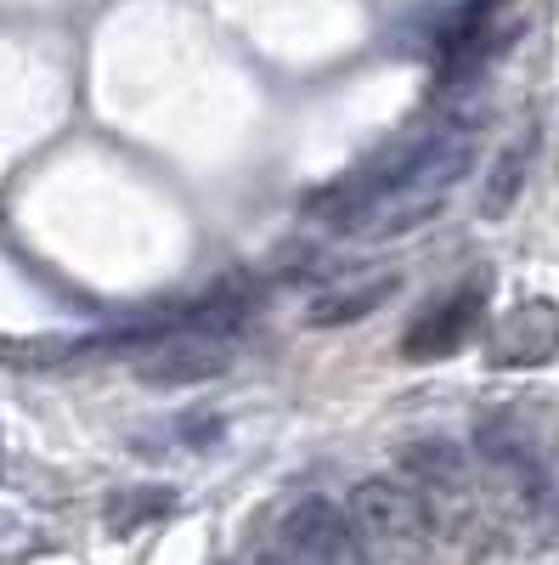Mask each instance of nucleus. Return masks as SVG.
Wrapping results in <instances>:
<instances>
[{"label":"nucleus","mask_w":559,"mask_h":565,"mask_svg":"<svg viewBox=\"0 0 559 565\" xmlns=\"http://www.w3.org/2000/svg\"><path fill=\"white\" fill-rule=\"evenodd\" d=\"M475 300H481V295L470 289V295H452L441 311H430V317L407 334V356H441V351H452L463 334H470V322H475Z\"/></svg>","instance_id":"obj_5"},{"label":"nucleus","mask_w":559,"mask_h":565,"mask_svg":"<svg viewBox=\"0 0 559 565\" xmlns=\"http://www.w3.org/2000/svg\"><path fill=\"white\" fill-rule=\"evenodd\" d=\"M401 289V277L379 271V277H367V282H345V289H329L316 306H311V322L316 328H340V322H356L367 311H379L390 295Z\"/></svg>","instance_id":"obj_4"},{"label":"nucleus","mask_w":559,"mask_h":565,"mask_svg":"<svg viewBox=\"0 0 559 565\" xmlns=\"http://www.w3.org/2000/svg\"><path fill=\"white\" fill-rule=\"evenodd\" d=\"M266 554H277V559H345V554H356V526L329 498H305L294 514H283L277 543Z\"/></svg>","instance_id":"obj_1"},{"label":"nucleus","mask_w":559,"mask_h":565,"mask_svg":"<svg viewBox=\"0 0 559 565\" xmlns=\"http://www.w3.org/2000/svg\"><path fill=\"white\" fill-rule=\"evenodd\" d=\"M226 367V334H198V328H181L153 345V356L142 362V380L148 385H198L215 380Z\"/></svg>","instance_id":"obj_2"},{"label":"nucleus","mask_w":559,"mask_h":565,"mask_svg":"<svg viewBox=\"0 0 559 565\" xmlns=\"http://www.w3.org/2000/svg\"><path fill=\"white\" fill-rule=\"evenodd\" d=\"M170 509H175L170 492H125V498L108 503V526L114 532H136V526L159 521V514H170Z\"/></svg>","instance_id":"obj_6"},{"label":"nucleus","mask_w":559,"mask_h":565,"mask_svg":"<svg viewBox=\"0 0 559 565\" xmlns=\"http://www.w3.org/2000/svg\"><path fill=\"white\" fill-rule=\"evenodd\" d=\"M345 514L362 537H407L418 532V498L401 481H362L345 498Z\"/></svg>","instance_id":"obj_3"}]
</instances>
